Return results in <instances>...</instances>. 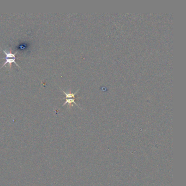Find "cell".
<instances>
[{"label":"cell","mask_w":186,"mask_h":186,"mask_svg":"<svg viewBox=\"0 0 186 186\" xmlns=\"http://www.w3.org/2000/svg\"><path fill=\"white\" fill-rule=\"evenodd\" d=\"M4 59H5V63L3 65V66H2V67H1V68H2V67L5 66V65H6L7 64H8L10 68H11V67H12V63H14L16 65V66H17V67H18L19 68H20L19 65H18L16 63V62H15L16 57H5V58H4ZM1 68H0V69H1Z\"/></svg>","instance_id":"obj_1"},{"label":"cell","mask_w":186,"mask_h":186,"mask_svg":"<svg viewBox=\"0 0 186 186\" xmlns=\"http://www.w3.org/2000/svg\"><path fill=\"white\" fill-rule=\"evenodd\" d=\"M65 100H66V102H65V103L63 104V105H62V106H63L64 105H66V104H69V105H71L72 104V103H74V104L75 105H76L78 107L80 108L79 106L76 103H75V98H65ZM80 109H82L81 108H80Z\"/></svg>","instance_id":"obj_2"}]
</instances>
